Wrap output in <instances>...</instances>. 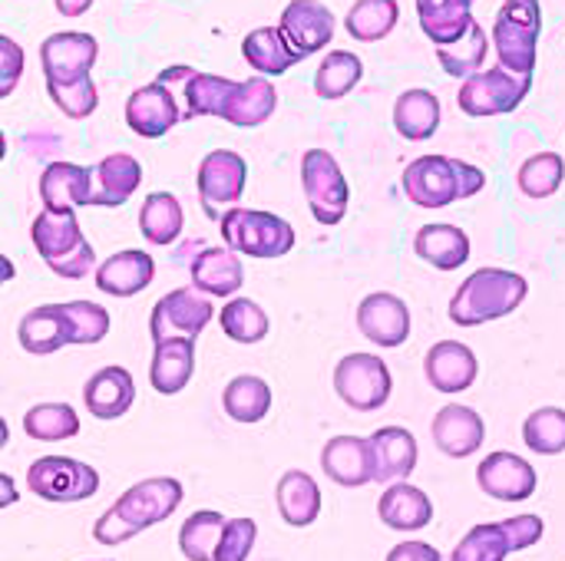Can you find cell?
I'll list each match as a JSON object with an SVG mask.
<instances>
[{"label":"cell","mask_w":565,"mask_h":561,"mask_svg":"<svg viewBox=\"0 0 565 561\" xmlns=\"http://www.w3.org/2000/svg\"><path fill=\"white\" fill-rule=\"evenodd\" d=\"M182 483L172 476L142 479L132 489H126L93 526V539L99 546H126L139 532L166 522L182 506Z\"/></svg>","instance_id":"6da1fadb"},{"label":"cell","mask_w":565,"mask_h":561,"mask_svg":"<svg viewBox=\"0 0 565 561\" xmlns=\"http://www.w3.org/2000/svg\"><path fill=\"white\" fill-rule=\"evenodd\" d=\"M526 294H530V281L520 271L477 268L454 291L447 314L457 327H483V324L510 317L516 308H523Z\"/></svg>","instance_id":"7a4b0ae2"},{"label":"cell","mask_w":565,"mask_h":561,"mask_svg":"<svg viewBox=\"0 0 565 561\" xmlns=\"http://www.w3.org/2000/svg\"><path fill=\"white\" fill-rule=\"evenodd\" d=\"M401 185L417 208H447L454 202L480 195L487 188V172L450 155H417L404 169Z\"/></svg>","instance_id":"3957f363"},{"label":"cell","mask_w":565,"mask_h":561,"mask_svg":"<svg viewBox=\"0 0 565 561\" xmlns=\"http://www.w3.org/2000/svg\"><path fill=\"white\" fill-rule=\"evenodd\" d=\"M218 231L225 248L248 258H285L298 241L291 222L275 212H258L245 205L228 208L218 222Z\"/></svg>","instance_id":"277c9868"},{"label":"cell","mask_w":565,"mask_h":561,"mask_svg":"<svg viewBox=\"0 0 565 561\" xmlns=\"http://www.w3.org/2000/svg\"><path fill=\"white\" fill-rule=\"evenodd\" d=\"M543 33V3L540 0H507L493 23L497 60L510 73L533 76Z\"/></svg>","instance_id":"5b68a950"},{"label":"cell","mask_w":565,"mask_h":561,"mask_svg":"<svg viewBox=\"0 0 565 561\" xmlns=\"http://www.w3.org/2000/svg\"><path fill=\"white\" fill-rule=\"evenodd\" d=\"M301 188L318 225H341L351 205V188L344 169L328 149H308L301 155Z\"/></svg>","instance_id":"8992f818"},{"label":"cell","mask_w":565,"mask_h":561,"mask_svg":"<svg viewBox=\"0 0 565 561\" xmlns=\"http://www.w3.org/2000/svg\"><path fill=\"white\" fill-rule=\"evenodd\" d=\"M99 56V43L83 30H60L40 43V66L46 79V93L70 89L93 79V66Z\"/></svg>","instance_id":"52a82bcc"},{"label":"cell","mask_w":565,"mask_h":561,"mask_svg":"<svg viewBox=\"0 0 565 561\" xmlns=\"http://www.w3.org/2000/svg\"><path fill=\"white\" fill-rule=\"evenodd\" d=\"M530 89H533V76H520V73H510L507 66H493L463 79L457 93V106L473 119L510 116L523 106Z\"/></svg>","instance_id":"ba28073f"},{"label":"cell","mask_w":565,"mask_h":561,"mask_svg":"<svg viewBox=\"0 0 565 561\" xmlns=\"http://www.w3.org/2000/svg\"><path fill=\"white\" fill-rule=\"evenodd\" d=\"M245 182H248V165H245V159H242L235 149H212V152L199 162V175H195L199 205H202L205 218L222 222V215L242 202Z\"/></svg>","instance_id":"9c48e42d"},{"label":"cell","mask_w":565,"mask_h":561,"mask_svg":"<svg viewBox=\"0 0 565 561\" xmlns=\"http://www.w3.org/2000/svg\"><path fill=\"white\" fill-rule=\"evenodd\" d=\"M334 390L351 410L374 413L391 400L394 377L387 360H381L377 354H348L334 367Z\"/></svg>","instance_id":"30bf717a"},{"label":"cell","mask_w":565,"mask_h":561,"mask_svg":"<svg viewBox=\"0 0 565 561\" xmlns=\"http://www.w3.org/2000/svg\"><path fill=\"white\" fill-rule=\"evenodd\" d=\"M26 489L43 503H86L99 493V473L70 456H43L26 470Z\"/></svg>","instance_id":"8fae6325"},{"label":"cell","mask_w":565,"mask_h":561,"mask_svg":"<svg viewBox=\"0 0 565 561\" xmlns=\"http://www.w3.org/2000/svg\"><path fill=\"white\" fill-rule=\"evenodd\" d=\"M212 317H215V308L209 294H202L199 288H175L156 301L152 317H149V337L152 344L179 341V337L199 341V334L209 327Z\"/></svg>","instance_id":"7c38bea8"},{"label":"cell","mask_w":565,"mask_h":561,"mask_svg":"<svg viewBox=\"0 0 565 561\" xmlns=\"http://www.w3.org/2000/svg\"><path fill=\"white\" fill-rule=\"evenodd\" d=\"M179 122H185V116L179 112V99L159 76L126 99V126L142 139H162Z\"/></svg>","instance_id":"4fadbf2b"},{"label":"cell","mask_w":565,"mask_h":561,"mask_svg":"<svg viewBox=\"0 0 565 561\" xmlns=\"http://www.w3.org/2000/svg\"><path fill=\"white\" fill-rule=\"evenodd\" d=\"M358 331L377 347H404L411 337V308L391 291H374L358 304Z\"/></svg>","instance_id":"5bb4252c"},{"label":"cell","mask_w":565,"mask_h":561,"mask_svg":"<svg viewBox=\"0 0 565 561\" xmlns=\"http://www.w3.org/2000/svg\"><path fill=\"white\" fill-rule=\"evenodd\" d=\"M477 483L497 503H526L536 493L540 476H536L533 463H526L516 453L500 450V453H490L477 466Z\"/></svg>","instance_id":"9a60e30c"},{"label":"cell","mask_w":565,"mask_h":561,"mask_svg":"<svg viewBox=\"0 0 565 561\" xmlns=\"http://www.w3.org/2000/svg\"><path fill=\"white\" fill-rule=\"evenodd\" d=\"M278 26L301 56H311V53H321L334 40L338 20L331 7H324L321 0H288Z\"/></svg>","instance_id":"2e32d148"},{"label":"cell","mask_w":565,"mask_h":561,"mask_svg":"<svg viewBox=\"0 0 565 561\" xmlns=\"http://www.w3.org/2000/svg\"><path fill=\"white\" fill-rule=\"evenodd\" d=\"M93 185H96V175L89 165L50 162L40 172V202L50 212H76L83 205H93Z\"/></svg>","instance_id":"e0dca14e"},{"label":"cell","mask_w":565,"mask_h":561,"mask_svg":"<svg viewBox=\"0 0 565 561\" xmlns=\"http://www.w3.org/2000/svg\"><path fill=\"white\" fill-rule=\"evenodd\" d=\"M17 341L26 354L46 357L73 344V321L66 304H40L26 311L17 324Z\"/></svg>","instance_id":"ac0fdd59"},{"label":"cell","mask_w":565,"mask_h":561,"mask_svg":"<svg viewBox=\"0 0 565 561\" xmlns=\"http://www.w3.org/2000/svg\"><path fill=\"white\" fill-rule=\"evenodd\" d=\"M424 374L427 384L440 393H463L477 384L480 360L477 354L460 344V341H440L427 350L424 357Z\"/></svg>","instance_id":"d6986e66"},{"label":"cell","mask_w":565,"mask_h":561,"mask_svg":"<svg viewBox=\"0 0 565 561\" xmlns=\"http://www.w3.org/2000/svg\"><path fill=\"white\" fill-rule=\"evenodd\" d=\"M434 443L444 456L450 460H467L473 456L483 440H487V423L483 417L473 410V407H463V403H450L444 407L437 417H434Z\"/></svg>","instance_id":"ffe728a7"},{"label":"cell","mask_w":565,"mask_h":561,"mask_svg":"<svg viewBox=\"0 0 565 561\" xmlns=\"http://www.w3.org/2000/svg\"><path fill=\"white\" fill-rule=\"evenodd\" d=\"M321 470L334 486L361 489L374 483V456L371 440L364 436H334L321 450Z\"/></svg>","instance_id":"44dd1931"},{"label":"cell","mask_w":565,"mask_h":561,"mask_svg":"<svg viewBox=\"0 0 565 561\" xmlns=\"http://www.w3.org/2000/svg\"><path fill=\"white\" fill-rule=\"evenodd\" d=\"M371 456H374V483H404L420 460L417 436L407 427H381L371 436Z\"/></svg>","instance_id":"7402d4cb"},{"label":"cell","mask_w":565,"mask_h":561,"mask_svg":"<svg viewBox=\"0 0 565 561\" xmlns=\"http://www.w3.org/2000/svg\"><path fill=\"white\" fill-rule=\"evenodd\" d=\"M156 278V261L152 255L139 251V248H126L109 255L99 268H96V288L109 298H136L142 294Z\"/></svg>","instance_id":"603a6c76"},{"label":"cell","mask_w":565,"mask_h":561,"mask_svg":"<svg viewBox=\"0 0 565 561\" xmlns=\"http://www.w3.org/2000/svg\"><path fill=\"white\" fill-rule=\"evenodd\" d=\"M136 400V380L126 367H103L83 387V403L96 420H119Z\"/></svg>","instance_id":"cb8c5ba5"},{"label":"cell","mask_w":565,"mask_h":561,"mask_svg":"<svg viewBox=\"0 0 565 561\" xmlns=\"http://www.w3.org/2000/svg\"><path fill=\"white\" fill-rule=\"evenodd\" d=\"M192 288H199L209 298H235L245 284L242 258L232 248H205L192 258Z\"/></svg>","instance_id":"d4e9b609"},{"label":"cell","mask_w":565,"mask_h":561,"mask_svg":"<svg viewBox=\"0 0 565 561\" xmlns=\"http://www.w3.org/2000/svg\"><path fill=\"white\" fill-rule=\"evenodd\" d=\"M195 374V341H159L152 344V364H149V384L162 397H175L189 387Z\"/></svg>","instance_id":"484cf974"},{"label":"cell","mask_w":565,"mask_h":561,"mask_svg":"<svg viewBox=\"0 0 565 561\" xmlns=\"http://www.w3.org/2000/svg\"><path fill=\"white\" fill-rule=\"evenodd\" d=\"M414 255L437 271H460L470 261V235L460 225H424L414 235Z\"/></svg>","instance_id":"4316f807"},{"label":"cell","mask_w":565,"mask_h":561,"mask_svg":"<svg viewBox=\"0 0 565 561\" xmlns=\"http://www.w3.org/2000/svg\"><path fill=\"white\" fill-rule=\"evenodd\" d=\"M242 56L252 69H258V76H285L288 69H295L305 56L288 43V36L281 33V26H258L248 30L242 40Z\"/></svg>","instance_id":"83f0119b"},{"label":"cell","mask_w":565,"mask_h":561,"mask_svg":"<svg viewBox=\"0 0 565 561\" xmlns=\"http://www.w3.org/2000/svg\"><path fill=\"white\" fill-rule=\"evenodd\" d=\"M93 175H96L93 205H103V208L126 205L136 195V188L142 185V165L129 152H113V155L99 159V165H93Z\"/></svg>","instance_id":"f1b7e54d"},{"label":"cell","mask_w":565,"mask_h":561,"mask_svg":"<svg viewBox=\"0 0 565 561\" xmlns=\"http://www.w3.org/2000/svg\"><path fill=\"white\" fill-rule=\"evenodd\" d=\"M377 516L394 532H420L434 522V503L411 483H391L377 503Z\"/></svg>","instance_id":"f546056e"},{"label":"cell","mask_w":565,"mask_h":561,"mask_svg":"<svg viewBox=\"0 0 565 561\" xmlns=\"http://www.w3.org/2000/svg\"><path fill=\"white\" fill-rule=\"evenodd\" d=\"M30 238H33L36 255H40L46 265L63 261L66 255H73L76 248L86 245V235H83V228H79L76 212H50V208H43V212L33 218Z\"/></svg>","instance_id":"4dcf8cb0"},{"label":"cell","mask_w":565,"mask_h":561,"mask_svg":"<svg viewBox=\"0 0 565 561\" xmlns=\"http://www.w3.org/2000/svg\"><path fill=\"white\" fill-rule=\"evenodd\" d=\"M477 0H417V20L430 43L450 46L470 33Z\"/></svg>","instance_id":"1f68e13d"},{"label":"cell","mask_w":565,"mask_h":561,"mask_svg":"<svg viewBox=\"0 0 565 561\" xmlns=\"http://www.w3.org/2000/svg\"><path fill=\"white\" fill-rule=\"evenodd\" d=\"M444 122V109H440V99L430 93V89H404L394 103V129L411 139V142H427L437 136Z\"/></svg>","instance_id":"d6a6232c"},{"label":"cell","mask_w":565,"mask_h":561,"mask_svg":"<svg viewBox=\"0 0 565 561\" xmlns=\"http://www.w3.org/2000/svg\"><path fill=\"white\" fill-rule=\"evenodd\" d=\"M275 503H278V513L285 519V526L291 529H308L318 522L321 516V489L318 483L301 473V470H288L278 486H275Z\"/></svg>","instance_id":"836d02e7"},{"label":"cell","mask_w":565,"mask_h":561,"mask_svg":"<svg viewBox=\"0 0 565 561\" xmlns=\"http://www.w3.org/2000/svg\"><path fill=\"white\" fill-rule=\"evenodd\" d=\"M235 86H238V79H228V76H218V73H202V69H195L185 83H179L182 99H185L182 116H185V119H195V116L225 119V116H228V106H232V96H235Z\"/></svg>","instance_id":"e575fe53"},{"label":"cell","mask_w":565,"mask_h":561,"mask_svg":"<svg viewBox=\"0 0 565 561\" xmlns=\"http://www.w3.org/2000/svg\"><path fill=\"white\" fill-rule=\"evenodd\" d=\"M275 106H278L275 83L268 76H248V79H238L225 122H232L238 129H252V126L268 122L271 112H275Z\"/></svg>","instance_id":"d590c367"},{"label":"cell","mask_w":565,"mask_h":561,"mask_svg":"<svg viewBox=\"0 0 565 561\" xmlns=\"http://www.w3.org/2000/svg\"><path fill=\"white\" fill-rule=\"evenodd\" d=\"M182 222H185V212L172 192H149L146 195V202L139 208V231L149 245H156V248L175 245L182 235Z\"/></svg>","instance_id":"8d00e7d4"},{"label":"cell","mask_w":565,"mask_h":561,"mask_svg":"<svg viewBox=\"0 0 565 561\" xmlns=\"http://www.w3.org/2000/svg\"><path fill=\"white\" fill-rule=\"evenodd\" d=\"M222 410L235 423H262L271 410V387L255 374L232 377L222 393Z\"/></svg>","instance_id":"74e56055"},{"label":"cell","mask_w":565,"mask_h":561,"mask_svg":"<svg viewBox=\"0 0 565 561\" xmlns=\"http://www.w3.org/2000/svg\"><path fill=\"white\" fill-rule=\"evenodd\" d=\"M510 552H516V539L510 529V519L473 526L454 549L450 561H507Z\"/></svg>","instance_id":"f35d334b"},{"label":"cell","mask_w":565,"mask_h":561,"mask_svg":"<svg viewBox=\"0 0 565 561\" xmlns=\"http://www.w3.org/2000/svg\"><path fill=\"white\" fill-rule=\"evenodd\" d=\"M397 20H401L397 0H354L344 17V30L358 43H377V40L391 36Z\"/></svg>","instance_id":"ab89813d"},{"label":"cell","mask_w":565,"mask_h":561,"mask_svg":"<svg viewBox=\"0 0 565 561\" xmlns=\"http://www.w3.org/2000/svg\"><path fill=\"white\" fill-rule=\"evenodd\" d=\"M225 522L228 519L222 513H212V509L192 513L179 529V552L189 561H215Z\"/></svg>","instance_id":"60d3db41"},{"label":"cell","mask_w":565,"mask_h":561,"mask_svg":"<svg viewBox=\"0 0 565 561\" xmlns=\"http://www.w3.org/2000/svg\"><path fill=\"white\" fill-rule=\"evenodd\" d=\"M361 79H364V60L351 50H331L315 73V93L321 99H344Z\"/></svg>","instance_id":"b9f144b4"},{"label":"cell","mask_w":565,"mask_h":561,"mask_svg":"<svg viewBox=\"0 0 565 561\" xmlns=\"http://www.w3.org/2000/svg\"><path fill=\"white\" fill-rule=\"evenodd\" d=\"M222 334L235 344H262L271 331V321L265 308L252 298H228V304L218 311Z\"/></svg>","instance_id":"7bdbcfd3"},{"label":"cell","mask_w":565,"mask_h":561,"mask_svg":"<svg viewBox=\"0 0 565 561\" xmlns=\"http://www.w3.org/2000/svg\"><path fill=\"white\" fill-rule=\"evenodd\" d=\"M23 433L36 443H63L79 433V417L70 403H36L23 413Z\"/></svg>","instance_id":"ee69618b"},{"label":"cell","mask_w":565,"mask_h":561,"mask_svg":"<svg viewBox=\"0 0 565 561\" xmlns=\"http://www.w3.org/2000/svg\"><path fill=\"white\" fill-rule=\"evenodd\" d=\"M565 182V159L559 152H536L530 155L520 172H516V185L526 198L543 202L553 198Z\"/></svg>","instance_id":"f6af8a7d"},{"label":"cell","mask_w":565,"mask_h":561,"mask_svg":"<svg viewBox=\"0 0 565 561\" xmlns=\"http://www.w3.org/2000/svg\"><path fill=\"white\" fill-rule=\"evenodd\" d=\"M487 53H490V36H487L483 23H473L463 40H457L450 46H437L440 66L450 76H460V79H470L473 73H480L483 63H487Z\"/></svg>","instance_id":"bcb514c9"},{"label":"cell","mask_w":565,"mask_h":561,"mask_svg":"<svg viewBox=\"0 0 565 561\" xmlns=\"http://www.w3.org/2000/svg\"><path fill=\"white\" fill-rule=\"evenodd\" d=\"M523 443L536 456H559L565 453V410L563 407H540L523 423Z\"/></svg>","instance_id":"7dc6e473"},{"label":"cell","mask_w":565,"mask_h":561,"mask_svg":"<svg viewBox=\"0 0 565 561\" xmlns=\"http://www.w3.org/2000/svg\"><path fill=\"white\" fill-rule=\"evenodd\" d=\"M70 321H73V347L99 344L109 334V311L93 301H66Z\"/></svg>","instance_id":"c3c4849f"},{"label":"cell","mask_w":565,"mask_h":561,"mask_svg":"<svg viewBox=\"0 0 565 561\" xmlns=\"http://www.w3.org/2000/svg\"><path fill=\"white\" fill-rule=\"evenodd\" d=\"M255 542H258L255 519H228L225 532H222V542H218V552H215V561H248Z\"/></svg>","instance_id":"681fc988"},{"label":"cell","mask_w":565,"mask_h":561,"mask_svg":"<svg viewBox=\"0 0 565 561\" xmlns=\"http://www.w3.org/2000/svg\"><path fill=\"white\" fill-rule=\"evenodd\" d=\"M23 76V50L10 36H0V96H10Z\"/></svg>","instance_id":"f907efd6"},{"label":"cell","mask_w":565,"mask_h":561,"mask_svg":"<svg viewBox=\"0 0 565 561\" xmlns=\"http://www.w3.org/2000/svg\"><path fill=\"white\" fill-rule=\"evenodd\" d=\"M56 278H63V281H79V278H86L93 268H96V251H93V245L86 241L83 248H76L73 255H66L63 261H53V265H46Z\"/></svg>","instance_id":"816d5d0a"},{"label":"cell","mask_w":565,"mask_h":561,"mask_svg":"<svg viewBox=\"0 0 565 561\" xmlns=\"http://www.w3.org/2000/svg\"><path fill=\"white\" fill-rule=\"evenodd\" d=\"M387 561H444V555L427 542H401L387 552Z\"/></svg>","instance_id":"f5cc1de1"},{"label":"cell","mask_w":565,"mask_h":561,"mask_svg":"<svg viewBox=\"0 0 565 561\" xmlns=\"http://www.w3.org/2000/svg\"><path fill=\"white\" fill-rule=\"evenodd\" d=\"M53 3H56L60 17H83L93 7V0H53Z\"/></svg>","instance_id":"db71d44e"},{"label":"cell","mask_w":565,"mask_h":561,"mask_svg":"<svg viewBox=\"0 0 565 561\" xmlns=\"http://www.w3.org/2000/svg\"><path fill=\"white\" fill-rule=\"evenodd\" d=\"M10 503H13V479L3 476V506H10Z\"/></svg>","instance_id":"11a10c76"},{"label":"cell","mask_w":565,"mask_h":561,"mask_svg":"<svg viewBox=\"0 0 565 561\" xmlns=\"http://www.w3.org/2000/svg\"><path fill=\"white\" fill-rule=\"evenodd\" d=\"M106 561H109V559H106Z\"/></svg>","instance_id":"9f6ffc18"}]
</instances>
